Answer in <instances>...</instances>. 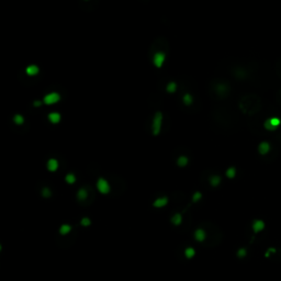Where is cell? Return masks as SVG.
<instances>
[{
  "instance_id": "52a82bcc",
  "label": "cell",
  "mask_w": 281,
  "mask_h": 281,
  "mask_svg": "<svg viewBox=\"0 0 281 281\" xmlns=\"http://www.w3.org/2000/svg\"><path fill=\"white\" fill-rule=\"evenodd\" d=\"M49 120L53 124H57L61 121V114L57 113V112H52L49 114Z\"/></svg>"
},
{
  "instance_id": "6da1fadb",
  "label": "cell",
  "mask_w": 281,
  "mask_h": 281,
  "mask_svg": "<svg viewBox=\"0 0 281 281\" xmlns=\"http://www.w3.org/2000/svg\"><path fill=\"white\" fill-rule=\"evenodd\" d=\"M161 122H163V114L160 112H157L154 117V120H153V134L154 135H158L160 132V127H161Z\"/></svg>"
},
{
  "instance_id": "4316f807",
  "label": "cell",
  "mask_w": 281,
  "mask_h": 281,
  "mask_svg": "<svg viewBox=\"0 0 281 281\" xmlns=\"http://www.w3.org/2000/svg\"><path fill=\"white\" fill-rule=\"evenodd\" d=\"M42 194H43V196L49 198V196H51V190H49V188H44V189L42 190Z\"/></svg>"
},
{
  "instance_id": "484cf974",
  "label": "cell",
  "mask_w": 281,
  "mask_h": 281,
  "mask_svg": "<svg viewBox=\"0 0 281 281\" xmlns=\"http://www.w3.org/2000/svg\"><path fill=\"white\" fill-rule=\"evenodd\" d=\"M201 198H202V194L200 193V192H196V193H193V196H192V201H193V202H198Z\"/></svg>"
},
{
  "instance_id": "ffe728a7",
  "label": "cell",
  "mask_w": 281,
  "mask_h": 281,
  "mask_svg": "<svg viewBox=\"0 0 281 281\" xmlns=\"http://www.w3.org/2000/svg\"><path fill=\"white\" fill-rule=\"evenodd\" d=\"M184 103L186 104V106H190L191 103H192V101H193V99H192V97H191V94H186L184 96Z\"/></svg>"
},
{
  "instance_id": "e0dca14e",
  "label": "cell",
  "mask_w": 281,
  "mask_h": 281,
  "mask_svg": "<svg viewBox=\"0 0 281 281\" xmlns=\"http://www.w3.org/2000/svg\"><path fill=\"white\" fill-rule=\"evenodd\" d=\"M181 221H182V218H181V215L179 214V213L175 214V215H174V216L171 218L172 224H175V225H179V224L181 223Z\"/></svg>"
},
{
  "instance_id": "3957f363",
  "label": "cell",
  "mask_w": 281,
  "mask_h": 281,
  "mask_svg": "<svg viewBox=\"0 0 281 281\" xmlns=\"http://www.w3.org/2000/svg\"><path fill=\"white\" fill-rule=\"evenodd\" d=\"M97 188H98V190H99V192H101V193H103V194L109 193V191H110L109 184H108V181L104 180L103 178H100L99 180H98Z\"/></svg>"
},
{
  "instance_id": "cb8c5ba5",
  "label": "cell",
  "mask_w": 281,
  "mask_h": 281,
  "mask_svg": "<svg viewBox=\"0 0 281 281\" xmlns=\"http://www.w3.org/2000/svg\"><path fill=\"white\" fill-rule=\"evenodd\" d=\"M66 181L68 182L69 184H74V182L76 181V177L75 176L73 175V174H68V175L66 176Z\"/></svg>"
},
{
  "instance_id": "7a4b0ae2",
  "label": "cell",
  "mask_w": 281,
  "mask_h": 281,
  "mask_svg": "<svg viewBox=\"0 0 281 281\" xmlns=\"http://www.w3.org/2000/svg\"><path fill=\"white\" fill-rule=\"evenodd\" d=\"M59 99H61V97H59V94L57 92H51V94H46L45 97H44L43 102L45 103V104H47V106H49V104H54V103L58 102Z\"/></svg>"
},
{
  "instance_id": "ba28073f",
  "label": "cell",
  "mask_w": 281,
  "mask_h": 281,
  "mask_svg": "<svg viewBox=\"0 0 281 281\" xmlns=\"http://www.w3.org/2000/svg\"><path fill=\"white\" fill-rule=\"evenodd\" d=\"M57 168H58V161L56 159L52 158V159H49L47 161V169L49 171H55V170H57Z\"/></svg>"
},
{
  "instance_id": "2e32d148",
  "label": "cell",
  "mask_w": 281,
  "mask_h": 281,
  "mask_svg": "<svg viewBox=\"0 0 281 281\" xmlns=\"http://www.w3.org/2000/svg\"><path fill=\"white\" fill-rule=\"evenodd\" d=\"M267 121L269 122V124H270L272 127H275V129H277L281 123L278 118H271V119H269V120H267Z\"/></svg>"
},
{
  "instance_id": "d6986e66",
  "label": "cell",
  "mask_w": 281,
  "mask_h": 281,
  "mask_svg": "<svg viewBox=\"0 0 281 281\" xmlns=\"http://www.w3.org/2000/svg\"><path fill=\"white\" fill-rule=\"evenodd\" d=\"M216 91H218V94H224L227 92V87L225 85H223V84H220V85L216 86Z\"/></svg>"
},
{
  "instance_id": "8fae6325",
  "label": "cell",
  "mask_w": 281,
  "mask_h": 281,
  "mask_svg": "<svg viewBox=\"0 0 281 281\" xmlns=\"http://www.w3.org/2000/svg\"><path fill=\"white\" fill-rule=\"evenodd\" d=\"M168 203V199L167 198H159V199L155 200V202L153 203V206L155 208H161V206H165Z\"/></svg>"
},
{
  "instance_id": "f546056e",
  "label": "cell",
  "mask_w": 281,
  "mask_h": 281,
  "mask_svg": "<svg viewBox=\"0 0 281 281\" xmlns=\"http://www.w3.org/2000/svg\"><path fill=\"white\" fill-rule=\"evenodd\" d=\"M0 251H1V245H0Z\"/></svg>"
},
{
  "instance_id": "7c38bea8",
  "label": "cell",
  "mask_w": 281,
  "mask_h": 281,
  "mask_svg": "<svg viewBox=\"0 0 281 281\" xmlns=\"http://www.w3.org/2000/svg\"><path fill=\"white\" fill-rule=\"evenodd\" d=\"M72 231V227H70V225H68V224H63L61 226V228H59V233H61L62 235H66V234H68V233Z\"/></svg>"
},
{
  "instance_id": "ac0fdd59",
  "label": "cell",
  "mask_w": 281,
  "mask_h": 281,
  "mask_svg": "<svg viewBox=\"0 0 281 281\" xmlns=\"http://www.w3.org/2000/svg\"><path fill=\"white\" fill-rule=\"evenodd\" d=\"M177 164H178V166H180V167L187 166L188 158L186 157V156H180V157L178 158V160H177Z\"/></svg>"
},
{
  "instance_id": "5bb4252c",
  "label": "cell",
  "mask_w": 281,
  "mask_h": 281,
  "mask_svg": "<svg viewBox=\"0 0 281 281\" xmlns=\"http://www.w3.org/2000/svg\"><path fill=\"white\" fill-rule=\"evenodd\" d=\"M88 196V192L86 189H84V188H81L80 190L78 191V193H77V198H78L79 200H86Z\"/></svg>"
},
{
  "instance_id": "83f0119b",
  "label": "cell",
  "mask_w": 281,
  "mask_h": 281,
  "mask_svg": "<svg viewBox=\"0 0 281 281\" xmlns=\"http://www.w3.org/2000/svg\"><path fill=\"white\" fill-rule=\"evenodd\" d=\"M90 223H91L90 220H89L88 218H84L81 220V225H82V226H89V225H90Z\"/></svg>"
},
{
  "instance_id": "9c48e42d",
  "label": "cell",
  "mask_w": 281,
  "mask_h": 281,
  "mask_svg": "<svg viewBox=\"0 0 281 281\" xmlns=\"http://www.w3.org/2000/svg\"><path fill=\"white\" fill-rule=\"evenodd\" d=\"M258 149H259V153L261 155H265L267 154L269 152V149H270V145H269L267 142H261L259 144V147H258Z\"/></svg>"
},
{
  "instance_id": "f1b7e54d",
  "label": "cell",
  "mask_w": 281,
  "mask_h": 281,
  "mask_svg": "<svg viewBox=\"0 0 281 281\" xmlns=\"http://www.w3.org/2000/svg\"><path fill=\"white\" fill-rule=\"evenodd\" d=\"M41 101H34V107H40L41 106Z\"/></svg>"
},
{
  "instance_id": "44dd1931",
  "label": "cell",
  "mask_w": 281,
  "mask_h": 281,
  "mask_svg": "<svg viewBox=\"0 0 281 281\" xmlns=\"http://www.w3.org/2000/svg\"><path fill=\"white\" fill-rule=\"evenodd\" d=\"M236 175V169L234 168V167H231V168H228V169L226 170V176L227 178H234Z\"/></svg>"
},
{
  "instance_id": "4fadbf2b",
  "label": "cell",
  "mask_w": 281,
  "mask_h": 281,
  "mask_svg": "<svg viewBox=\"0 0 281 281\" xmlns=\"http://www.w3.org/2000/svg\"><path fill=\"white\" fill-rule=\"evenodd\" d=\"M220 182H221V178L216 175L212 176L211 178H210V184H211L213 187H218L219 184H220Z\"/></svg>"
},
{
  "instance_id": "5b68a950",
  "label": "cell",
  "mask_w": 281,
  "mask_h": 281,
  "mask_svg": "<svg viewBox=\"0 0 281 281\" xmlns=\"http://www.w3.org/2000/svg\"><path fill=\"white\" fill-rule=\"evenodd\" d=\"M265 228V223L261 220H256L253 223V231L255 233H259Z\"/></svg>"
},
{
  "instance_id": "30bf717a",
  "label": "cell",
  "mask_w": 281,
  "mask_h": 281,
  "mask_svg": "<svg viewBox=\"0 0 281 281\" xmlns=\"http://www.w3.org/2000/svg\"><path fill=\"white\" fill-rule=\"evenodd\" d=\"M39 67L37 66V65H30V66L27 67V69H25V72H27V74L29 76H34L37 75V73H39Z\"/></svg>"
},
{
  "instance_id": "603a6c76",
  "label": "cell",
  "mask_w": 281,
  "mask_h": 281,
  "mask_svg": "<svg viewBox=\"0 0 281 281\" xmlns=\"http://www.w3.org/2000/svg\"><path fill=\"white\" fill-rule=\"evenodd\" d=\"M176 89H177V85H176L175 82H169V84L167 85V91H168V92H170V94L175 92Z\"/></svg>"
},
{
  "instance_id": "9a60e30c",
  "label": "cell",
  "mask_w": 281,
  "mask_h": 281,
  "mask_svg": "<svg viewBox=\"0 0 281 281\" xmlns=\"http://www.w3.org/2000/svg\"><path fill=\"white\" fill-rule=\"evenodd\" d=\"M184 255H186V257H187L188 259L192 258V257L196 255V251H194V248H192V247L186 248V251H184Z\"/></svg>"
},
{
  "instance_id": "d4e9b609",
  "label": "cell",
  "mask_w": 281,
  "mask_h": 281,
  "mask_svg": "<svg viewBox=\"0 0 281 281\" xmlns=\"http://www.w3.org/2000/svg\"><path fill=\"white\" fill-rule=\"evenodd\" d=\"M246 255H247V251H246L245 248H241V249L237 251V256H238L239 258H243V257H245Z\"/></svg>"
},
{
  "instance_id": "8992f818",
  "label": "cell",
  "mask_w": 281,
  "mask_h": 281,
  "mask_svg": "<svg viewBox=\"0 0 281 281\" xmlns=\"http://www.w3.org/2000/svg\"><path fill=\"white\" fill-rule=\"evenodd\" d=\"M194 238L198 241V242H203L206 239V232L202 230V228H198V230L194 232Z\"/></svg>"
},
{
  "instance_id": "277c9868",
  "label": "cell",
  "mask_w": 281,
  "mask_h": 281,
  "mask_svg": "<svg viewBox=\"0 0 281 281\" xmlns=\"http://www.w3.org/2000/svg\"><path fill=\"white\" fill-rule=\"evenodd\" d=\"M164 62H165V54L164 53H161V52H158V53H156L154 56V65L157 68H160V67L163 66Z\"/></svg>"
},
{
  "instance_id": "7402d4cb",
  "label": "cell",
  "mask_w": 281,
  "mask_h": 281,
  "mask_svg": "<svg viewBox=\"0 0 281 281\" xmlns=\"http://www.w3.org/2000/svg\"><path fill=\"white\" fill-rule=\"evenodd\" d=\"M13 121H14L15 124H18V125H21V124H23V122H24V119H23V117L20 114H17L13 118Z\"/></svg>"
}]
</instances>
